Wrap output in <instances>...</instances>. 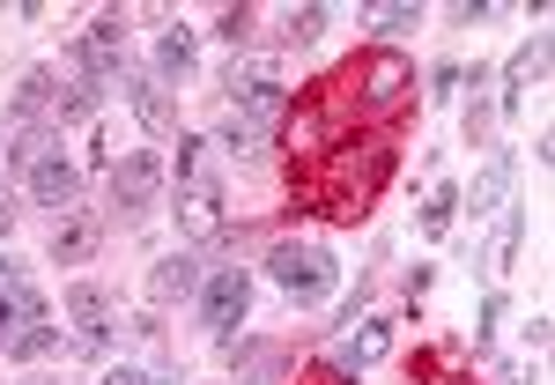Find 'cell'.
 <instances>
[{
	"label": "cell",
	"mask_w": 555,
	"mask_h": 385,
	"mask_svg": "<svg viewBox=\"0 0 555 385\" xmlns=\"http://www.w3.org/2000/svg\"><path fill=\"white\" fill-rule=\"evenodd\" d=\"M96 245H104V215H96V208L52 215V259H60V267H82Z\"/></svg>",
	"instance_id": "cell-15"
},
{
	"label": "cell",
	"mask_w": 555,
	"mask_h": 385,
	"mask_svg": "<svg viewBox=\"0 0 555 385\" xmlns=\"http://www.w3.org/2000/svg\"><path fill=\"white\" fill-rule=\"evenodd\" d=\"M15 230V201H8V185H0V238Z\"/></svg>",
	"instance_id": "cell-33"
},
{
	"label": "cell",
	"mask_w": 555,
	"mask_h": 385,
	"mask_svg": "<svg viewBox=\"0 0 555 385\" xmlns=\"http://www.w3.org/2000/svg\"><path fill=\"white\" fill-rule=\"evenodd\" d=\"M385 178H392V141H341L319 156V171H297V201H311L334 222H356V215H371Z\"/></svg>",
	"instance_id": "cell-1"
},
{
	"label": "cell",
	"mask_w": 555,
	"mask_h": 385,
	"mask_svg": "<svg viewBox=\"0 0 555 385\" xmlns=\"http://www.w3.org/2000/svg\"><path fill=\"white\" fill-rule=\"evenodd\" d=\"M38 319H52V311H44V290L30 282V274H23V282H8V290H0V356L23 342Z\"/></svg>",
	"instance_id": "cell-16"
},
{
	"label": "cell",
	"mask_w": 555,
	"mask_h": 385,
	"mask_svg": "<svg viewBox=\"0 0 555 385\" xmlns=\"http://www.w3.org/2000/svg\"><path fill=\"white\" fill-rule=\"evenodd\" d=\"M512 178H518V156H512V149H496V156H489V171L474 178V193L460 201V208H474V222H481V215H496L504 201H512Z\"/></svg>",
	"instance_id": "cell-18"
},
{
	"label": "cell",
	"mask_w": 555,
	"mask_h": 385,
	"mask_svg": "<svg viewBox=\"0 0 555 385\" xmlns=\"http://www.w3.org/2000/svg\"><path fill=\"white\" fill-rule=\"evenodd\" d=\"M230 385H245V378H230Z\"/></svg>",
	"instance_id": "cell-35"
},
{
	"label": "cell",
	"mask_w": 555,
	"mask_h": 385,
	"mask_svg": "<svg viewBox=\"0 0 555 385\" xmlns=\"http://www.w3.org/2000/svg\"><path fill=\"white\" fill-rule=\"evenodd\" d=\"M96 385H156V371H133V363H119V371H104Z\"/></svg>",
	"instance_id": "cell-31"
},
{
	"label": "cell",
	"mask_w": 555,
	"mask_h": 385,
	"mask_svg": "<svg viewBox=\"0 0 555 385\" xmlns=\"http://www.w3.org/2000/svg\"><path fill=\"white\" fill-rule=\"evenodd\" d=\"M341 141H348V119L334 104H297V112H289V149H297V156H326V149H341Z\"/></svg>",
	"instance_id": "cell-13"
},
{
	"label": "cell",
	"mask_w": 555,
	"mask_h": 385,
	"mask_svg": "<svg viewBox=\"0 0 555 385\" xmlns=\"http://www.w3.org/2000/svg\"><path fill=\"white\" fill-rule=\"evenodd\" d=\"M222 97H230V104H267V97H289L282 60H274V52H230V67H222Z\"/></svg>",
	"instance_id": "cell-9"
},
{
	"label": "cell",
	"mask_w": 555,
	"mask_h": 385,
	"mask_svg": "<svg viewBox=\"0 0 555 385\" xmlns=\"http://www.w3.org/2000/svg\"><path fill=\"white\" fill-rule=\"evenodd\" d=\"M52 97H60L52 67H23V75H15V97H8V112H15L23 127H44V119H52Z\"/></svg>",
	"instance_id": "cell-19"
},
{
	"label": "cell",
	"mask_w": 555,
	"mask_h": 385,
	"mask_svg": "<svg viewBox=\"0 0 555 385\" xmlns=\"http://www.w3.org/2000/svg\"><path fill=\"white\" fill-rule=\"evenodd\" d=\"M23 185H30V201L38 208H52V215H67V208H82V171L60 156V149H44L38 164L23 171Z\"/></svg>",
	"instance_id": "cell-11"
},
{
	"label": "cell",
	"mask_w": 555,
	"mask_h": 385,
	"mask_svg": "<svg viewBox=\"0 0 555 385\" xmlns=\"http://www.w3.org/2000/svg\"><path fill=\"white\" fill-rule=\"evenodd\" d=\"M363 23H371L378 38H392V30H415V23H423V8H415V0H392V8H363Z\"/></svg>",
	"instance_id": "cell-26"
},
{
	"label": "cell",
	"mask_w": 555,
	"mask_h": 385,
	"mask_svg": "<svg viewBox=\"0 0 555 385\" xmlns=\"http://www.w3.org/2000/svg\"><path fill=\"white\" fill-rule=\"evenodd\" d=\"M282 38H289V44H319V38H326V8H319V0L289 8V15H282Z\"/></svg>",
	"instance_id": "cell-24"
},
{
	"label": "cell",
	"mask_w": 555,
	"mask_h": 385,
	"mask_svg": "<svg viewBox=\"0 0 555 385\" xmlns=\"http://www.w3.org/2000/svg\"><path fill=\"white\" fill-rule=\"evenodd\" d=\"M385 356H392V319L363 311L341 342L326 348V378H363V371H371V363H385Z\"/></svg>",
	"instance_id": "cell-8"
},
{
	"label": "cell",
	"mask_w": 555,
	"mask_h": 385,
	"mask_svg": "<svg viewBox=\"0 0 555 385\" xmlns=\"http://www.w3.org/2000/svg\"><path fill=\"white\" fill-rule=\"evenodd\" d=\"M0 141H8V133H0ZM0 156H8V149H0Z\"/></svg>",
	"instance_id": "cell-34"
},
{
	"label": "cell",
	"mask_w": 555,
	"mask_h": 385,
	"mask_svg": "<svg viewBox=\"0 0 555 385\" xmlns=\"http://www.w3.org/2000/svg\"><path fill=\"white\" fill-rule=\"evenodd\" d=\"M52 82H60V97H52V119H60V127H67V119H96V104H104V82L89 75L75 52L60 60V75H52Z\"/></svg>",
	"instance_id": "cell-14"
},
{
	"label": "cell",
	"mask_w": 555,
	"mask_h": 385,
	"mask_svg": "<svg viewBox=\"0 0 555 385\" xmlns=\"http://www.w3.org/2000/svg\"><path fill=\"white\" fill-rule=\"evenodd\" d=\"M75 60H82V67H89L104 89H119V82H127V67H133L127 15H112V8H104V15H89V30L75 38Z\"/></svg>",
	"instance_id": "cell-4"
},
{
	"label": "cell",
	"mask_w": 555,
	"mask_h": 385,
	"mask_svg": "<svg viewBox=\"0 0 555 385\" xmlns=\"http://www.w3.org/2000/svg\"><path fill=\"white\" fill-rule=\"evenodd\" d=\"M208 149H222V156H237V164H253L259 149H267V127H253L245 112H230V104H222V119H215Z\"/></svg>",
	"instance_id": "cell-22"
},
{
	"label": "cell",
	"mask_w": 555,
	"mask_h": 385,
	"mask_svg": "<svg viewBox=\"0 0 555 385\" xmlns=\"http://www.w3.org/2000/svg\"><path fill=\"white\" fill-rule=\"evenodd\" d=\"M112 297L96 290V282H82V290H67V342L82 348V356H104L112 348Z\"/></svg>",
	"instance_id": "cell-10"
},
{
	"label": "cell",
	"mask_w": 555,
	"mask_h": 385,
	"mask_svg": "<svg viewBox=\"0 0 555 385\" xmlns=\"http://www.w3.org/2000/svg\"><path fill=\"white\" fill-rule=\"evenodd\" d=\"M52 348H60V319H38L23 342L8 348V356H15V363H38V356H52Z\"/></svg>",
	"instance_id": "cell-27"
},
{
	"label": "cell",
	"mask_w": 555,
	"mask_h": 385,
	"mask_svg": "<svg viewBox=\"0 0 555 385\" xmlns=\"http://www.w3.org/2000/svg\"><path fill=\"white\" fill-rule=\"evenodd\" d=\"M496 319H504V290H489L481 311H474V348H481V356H489V342H496Z\"/></svg>",
	"instance_id": "cell-28"
},
{
	"label": "cell",
	"mask_w": 555,
	"mask_h": 385,
	"mask_svg": "<svg viewBox=\"0 0 555 385\" xmlns=\"http://www.w3.org/2000/svg\"><path fill=\"white\" fill-rule=\"evenodd\" d=\"M460 75H467V67L437 60V67H429V104H452V97H460Z\"/></svg>",
	"instance_id": "cell-30"
},
{
	"label": "cell",
	"mask_w": 555,
	"mask_h": 385,
	"mask_svg": "<svg viewBox=\"0 0 555 385\" xmlns=\"http://www.w3.org/2000/svg\"><path fill=\"white\" fill-rule=\"evenodd\" d=\"M8 282H23V259L15 253H0V290H8Z\"/></svg>",
	"instance_id": "cell-32"
},
{
	"label": "cell",
	"mask_w": 555,
	"mask_h": 385,
	"mask_svg": "<svg viewBox=\"0 0 555 385\" xmlns=\"http://www.w3.org/2000/svg\"><path fill=\"white\" fill-rule=\"evenodd\" d=\"M267 274H274V290L289 304H326L334 282H341V259L326 253L319 238H282V245L267 253Z\"/></svg>",
	"instance_id": "cell-3"
},
{
	"label": "cell",
	"mask_w": 555,
	"mask_h": 385,
	"mask_svg": "<svg viewBox=\"0 0 555 385\" xmlns=\"http://www.w3.org/2000/svg\"><path fill=\"white\" fill-rule=\"evenodd\" d=\"M222 44L230 52H253V8H222Z\"/></svg>",
	"instance_id": "cell-29"
},
{
	"label": "cell",
	"mask_w": 555,
	"mask_h": 385,
	"mask_svg": "<svg viewBox=\"0 0 555 385\" xmlns=\"http://www.w3.org/2000/svg\"><path fill=\"white\" fill-rule=\"evenodd\" d=\"M408 97H415V60H400V52H371V60L356 67V104H363L371 119H392Z\"/></svg>",
	"instance_id": "cell-5"
},
{
	"label": "cell",
	"mask_w": 555,
	"mask_h": 385,
	"mask_svg": "<svg viewBox=\"0 0 555 385\" xmlns=\"http://www.w3.org/2000/svg\"><path fill=\"white\" fill-rule=\"evenodd\" d=\"M533 82H548V30H533V38L518 44V60L504 67V89H496V112H518Z\"/></svg>",
	"instance_id": "cell-17"
},
{
	"label": "cell",
	"mask_w": 555,
	"mask_h": 385,
	"mask_svg": "<svg viewBox=\"0 0 555 385\" xmlns=\"http://www.w3.org/2000/svg\"><path fill=\"white\" fill-rule=\"evenodd\" d=\"M171 215L185 245L230 238V201H222V178L208 171V133H178V208Z\"/></svg>",
	"instance_id": "cell-2"
},
{
	"label": "cell",
	"mask_w": 555,
	"mask_h": 385,
	"mask_svg": "<svg viewBox=\"0 0 555 385\" xmlns=\"http://www.w3.org/2000/svg\"><path fill=\"white\" fill-rule=\"evenodd\" d=\"M208 274H201V253H171V259H156V274H149V304H178V297H193Z\"/></svg>",
	"instance_id": "cell-20"
},
{
	"label": "cell",
	"mask_w": 555,
	"mask_h": 385,
	"mask_svg": "<svg viewBox=\"0 0 555 385\" xmlns=\"http://www.w3.org/2000/svg\"><path fill=\"white\" fill-rule=\"evenodd\" d=\"M193 297H201V326H208L215 342H222V334H237V326H245V311H253V267H215Z\"/></svg>",
	"instance_id": "cell-6"
},
{
	"label": "cell",
	"mask_w": 555,
	"mask_h": 385,
	"mask_svg": "<svg viewBox=\"0 0 555 385\" xmlns=\"http://www.w3.org/2000/svg\"><path fill=\"white\" fill-rule=\"evenodd\" d=\"M518 238H526V208H518V201H504V208H496V238H489L481 267H489V274H504V267H512V253H518Z\"/></svg>",
	"instance_id": "cell-23"
},
{
	"label": "cell",
	"mask_w": 555,
	"mask_h": 385,
	"mask_svg": "<svg viewBox=\"0 0 555 385\" xmlns=\"http://www.w3.org/2000/svg\"><path fill=\"white\" fill-rule=\"evenodd\" d=\"M156 193H164V156H156V149H133V156L112 164V201H104V208L119 215V222H133V215L156 208Z\"/></svg>",
	"instance_id": "cell-7"
},
{
	"label": "cell",
	"mask_w": 555,
	"mask_h": 385,
	"mask_svg": "<svg viewBox=\"0 0 555 385\" xmlns=\"http://www.w3.org/2000/svg\"><path fill=\"white\" fill-rule=\"evenodd\" d=\"M193 60H201V38H193L185 23H171V30L156 38V67H149V75H156L164 89H178L185 75H193Z\"/></svg>",
	"instance_id": "cell-21"
},
{
	"label": "cell",
	"mask_w": 555,
	"mask_h": 385,
	"mask_svg": "<svg viewBox=\"0 0 555 385\" xmlns=\"http://www.w3.org/2000/svg\"><path fill=\"white\" fill-rule=\"evenodd\" d=\"M452 215H460V193L437 178V185H429V201H423V238H444V230H452Z\"/></svg>",
	"instance_id": "cell-25"
},
{
	"label": "cell",
	"mask_w": 555,
	"mask_h": 385,
	"mask_svg": "<svg viewBox=\"0 0 555 385\" xmlns=\"http://www.w3.org/2000/svg\"><path fill=\"white\" fill-rule=\"evenodd\" d=\"M127 104H133V127L149 133V141H164V133L178 127V104H171V89L156 82V75H149V67H127Z\"/></svg>",
	"instance_id": "cell-12"
}]
</instances>
